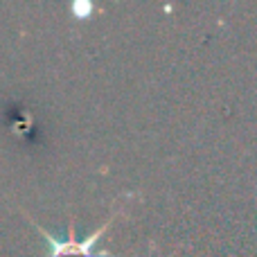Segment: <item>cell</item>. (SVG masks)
Here are the masks:
<instances>
[{
    "label": "cell",
    "mask_w": 257,
    "mask_h": 257,
    "mask_svg": "<svg viewBox=\"0 0 257 257\" xmlns=\"http://www.w3.org/2000/svg\"><path fill=\"white\" fill-rule=\"evenodd\" d=\"M111 219H108L104 226H99L97 230H95L93 235H90L88 239H84V241H77L75 237H70V239L63 241V239H57L54 235H50V232L41 230L43 232V239L50 244V257H115V255H108L106 250H99V253H95L93 250V246L97 244V239H102V235H104V230L108 228Z\"/></svg>",
    "instance_id": "1"
},
{
    "label": "cell",
    "mask_w": 257,
    "mask_h": 257,
    "mask_svg": "<svg viewBox=\"0 0 257 257\" xmlns=\"http://www.w3.org/2000/svg\"><path fill=\"white\" fill-rule=\"evenodd\" d=\"M72 12H75L77 18H88L90 12H93V5L90 3H75L72 5Z\"/></svg>",
    "instance_id": "2"
}]
</instances>
